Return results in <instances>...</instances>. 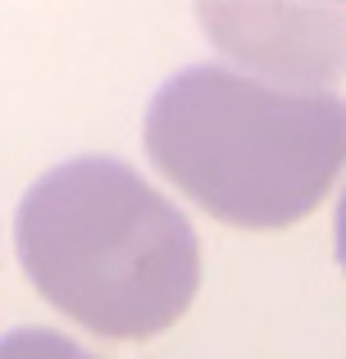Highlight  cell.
<instances>
[{"mask_svg":"<svg viewBox=\"0 0 346 359\" xmlns=\"http://www.w3.org/2000/svg\"><path fill=\"white\" fill-rule=\"evenodd\" d=\"M338 264H342V273H346V191H342V201H338Z\"/></svg>","mask_w":346,"mask_h":359,"instance_id":"5b68a950","label":"cell"},{"mask_svg":"<svg viewBox=\"0 0 346 359\" xmlns=\"http://www.w3.org/2000/svg\"><path fill=\"white\" fill-rule=\"evenodd\" d=\"M205 23L228 55L255 60L265 69L333 73L346 64V14H305V9H219Z\"/></svg>","mask_w":346,"mask_h":359,"instance_id":"3957f363","label":"cell"},{"mask_svg":"<svg viewBox=\"0 0 346 359\" xmlns=\"http://www.w3.org/2000/svg\"><path fill=\"white\" fill-rule=\"evenodd\" d=\"M14 241L32 287L109 341L173 327L201 287L187 214L109 155H82L36 177L18 201Z\"/></svg>","mask_w":346,"mask_h":359,"instance_id":"6da1fadb","label":"cell"},{"mask_svg":"<svg viewBox=\"0 0 346 359\" xmlns=\"http://www.w3.org/2000/svg\"><path fill=\"white\" fill-rule=\"evenodd\" d=\"M146 155L214 219L274 232L305 219L346 168V100L192 64L155 91Z\"/></svg>","mask_w":346,"mask_h":359,"instance_id":"7a4b0ae2","label":"cell"},{"mask_svg":"<svg viewBox=\"0 0 346 359\" xmlns=\"http://www.w3.org/2000/svg\"><path fill=\"white\" fill-rule=\"evenodd\" d=\"M0 359H96V355L55 327H14L0 337Z\"/></svg>","mask_w":346,"mask_h":359,"instance_id":"277c9868","label":"cell"}]
</instances>
